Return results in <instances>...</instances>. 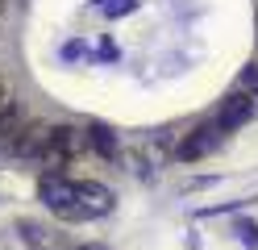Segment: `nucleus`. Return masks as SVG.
I'll return each instance as SVG.
<instances>
[{
	"label": "nucleus",
	"mask_w": 258,
	"mask_h": 250,
	"mask_svg": "<svg viewBox=\"0 0 258 250\" xmlns=\"http://www.w3.org/2000/svg\"><path fill=\"white\" fill-rule=\"evenodd\" d=\"M88 142L96 146L100 159H117V133L104 129V125H88Z\"/></svg>",
	"instance_id": "obj_8"
},
{
	"label": "nucleus",
	"mask_w": 258,
	"mask_h": 250,
	"mask_svg": "<svg viewBox=\"0 0 258 250\" xmlns=\"http://www.w3.org/2000/svg\"><path fill=\"white\" fill-rule=\"evenodd\" d=\"M17 121H21V109H17V100H5V105H0V138L17 133Z\"/></svg>",
	"instance_id": "obj_9"
},
{
	"label": "nucleus",
	"mask_w": 258,
	"mask_h": 250,
	"mask_svg": "<svg viewBox=\"0 0 258 250\" xmlns=\"http://www.w3.org/2000/svg\"><path fill=\"white\" fill-rule=\"evenodd\" d=\"M241 88H246V92L258 100V63H250L246 71H241Z\"/></svg>",
	"instance_id": "obj_10"
},
{
	"label": "nucleus",
	"mask_w": 258,
	"mask_h": 250,
	"mask_svg": "<svg viewBox=\"0 0 258 250\" xmlns=\"http://www.w3.org/2000/svg\"><path fill=\"white\" fill-rule=\"evenodd\" d=\"M84 142H88V133H79V129H71V125H54V129H50V138H46L42 163L50 167V171H62V163H67Z\"/></svg>",
	"instance_id": "obj_2"
},
{
	"label": "nucleus",
	"mask_w": 258,
	"mask_h": 250,
	"mask_svg": "<svg viewBox=\"0 0 258 250\" xmlns=\"http://www.w3.org/2000/svg\"><path fill=\"white\" fill-rule=\"evenodd\" d=\"M250 117H254V96H250V92H233V96H225V105H221V113H217V125H221V133H225V129L246 125Z\"/></svg>",
	"instance_id": "obj_5"
},
{
	"label": "nucleus",
	"mask_w": 258,
	"mask_h": 250,
	"mask_svg": "<svg viewBox=\"0 0 258 250\" xmlns=\"http://www.w3.org/2000/svg\"><path fill=\"white\" fill-rule=\"evenodd\" d=\"M237 233H241V242H246L250 250H258V225H254V221H241Z\"/></svg>",
	"instance_id": "obj_11"
},
{
	"label": "nucleus",
	"mask_w": 258,
	"mask_h": 250,
	"mask_svg": "<svg viewBox=\"0 0 258 250\" xmlns=\"http://www.w3.org/2000/svg\"><path fill=\"white\" fill-rule=\"evenodd\" d=\"M79 250H108V246H100V242H84Z\"/></svg>",
	"instance_id": "obj_12"
},
{
	"label": "nucleus",
	"mask_w": 258,
	"mask_h": 250,
	"mask_svg": "<svg viewBox=\"0 0 258 250\" xmlns=\"http://www.w3.org/2000/svg\"><path fill=\"white\" fill-rule=\"evenodd\" d=\"M0 105H5V88H0Z\"/></svg>",
	"instance_id": "obj_13"
},
{
	"label": "nucleus",
	"mask_w": 258,
	"mask_h": 250,
	"mask_svg": "<svg viewBox=\"0 0 258 250\" xmlns=\"http://www.w3.org/2000/svg\"><path fill=\"white\" fill-rule=\"evenodd\" d=\"M46 138H50V125H29L17 142H13V150H17L21 159H34V155H42L46 150Z\"/></svg>",
	"instance_id": "obj_6"
},
{
	"label": "nucleus",
	"mask_w": 258,
	"mask_h": 250,
	"mask_svg": "<svg viewBox=\"0 0 258 250\" xmlns=\"http://www.w3.org/2000/svg\"><path fill=\"white\" fill-rule=\"evenodd\" d=\"M17 229H21V233H25V238L34 242L38 250H58V246H62V238H58V233H50V229H42L38 221H21Z\"/></svg>",
	"instance_id": "obj_7"
},
{
	"label": "nucleus",
	"mask_w": 258,
	"mask_h": 250,
	"mask_svg": "<svg viewBox=\"0 0 258 250\" xmlns=\"http://www.w3.org/2000/svg\"><path fill=\"white\" fill-rule=\"evenodd\" d=\"M217 138H221V125L208 121V125H200V129H191L187 138L179 142V150H175V155H179V163H196V159H204L208 150L217 146Z\"/></svg>",
	"instance_id": "obj_3"
},
{
	"label": "nucleus",
	"mask_w": 258,
	"mask_h": 250,
	"mask_svg": "<svg viewBox=\"0 0 258 250\" xmlns=\"http://www.w3.org/2000/svg\"><path fill=\"white\" fill-rule=\"evenodd\" d=\"M75 200H79V213H84V221H88V217H104V213L112 209V192L104 188V183H96V179L75 183Z\"/></svg>",
	"instance_id": "obj_4"
},
{
	"label": "nucleus",
	"mask_w": 258,
	"mask_h": 250,
	"mask_svg": "<svg viewBox=\"0 0 258 250\" xmlns=\"http://www.w3.org/2000/svg\"><path fill=\"white\" fill-rule=\"evenodd\" d=\"M38 196H42L58 217H67V221H84L79 200H75V183L62 179V171H46V175L38 179Z\"/></svg>",
	"instance_id": "obj_1"
}]
</instances>
